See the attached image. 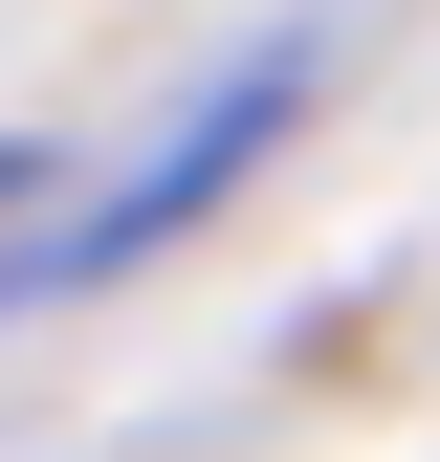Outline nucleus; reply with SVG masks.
I'll return each mask as SVG.
<instances>
[{
    "label": "nucleus",
    "instance_id": "1",
    "mask_svg": "<svg viewBox=\"0 0 440 462\" xmlns=\"http://www.w3.org/2000/svg\"><path fill=\"white\" fill-rule=\"evenodd\" d=\"M287 110H308V67H220V88L177 110V133L133 154V177H88L67 220H23V243H0V309H44V286H110V264H154V243H177V220H198L220 177H243L264 133H287Z\"/></svg>",
    "mask_w": 440,
    "mask_h": 462
},
{
    "label": "nucleus",
    "instance_id": "2",
    "mask_svg": "<svg viewBox=\"0 0 440 462\" xmlns=\"http://www.w3.org/2000/svg\"><path fill=\"white\" fill-rule=\"evenodd\" d=\"M0 199H23V154H0Z\"/></svg>",
    "mask_w": 440,
    "mask_h": 462
}]
</instances>
